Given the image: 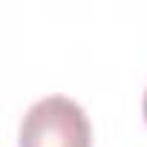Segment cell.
<instances>
[{
  "mask_svg": "<svg viewBox=\"0 0 147 147\" xmlns=\"http://www.w3.org/2000/svg\"><path fill=\"white\" fill-rule=\"evenodd\" d=\"M141 113H144V121H147V92H144V101H141Z\"/></svg>",
  "mask_w": 147,
  "mask_h": 147,
  "instance_id": "obj_2",
  "label": "cell"
},
{
  "mask_svg": "<svg viewBox=\"0 0 147 147\" xmlns=\"http://www.w3.org/2000/svg\"><path fill=\"white\" fill-rule=\"evenodd\" d=\"M20 147H92V127L78 101L46 95L20 121Z\"/></svg>",
  "mask_w": 147,
  "mask_h": 147,
  "instance_id": "obj_1",
  "label": "cell"
}]
</instances>
